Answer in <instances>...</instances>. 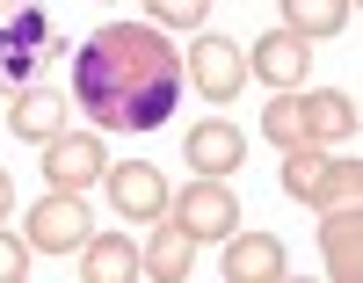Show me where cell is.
Segmentation results:
<instances>
[{
  "label": "cell",
  "instance_id": "1",
  "mask_svg": "<svg viewBox=\"0 0 363 283\" xmlns=\"http://www.w3.org/2000/svg\"><path fill=\"white\" fill-rule=\"evenodd\" d=\"M182 94V58L153 22H109L73 51V102L102 131H160Z\"/></svg>",
  "mask_w": 363,
  "mask_h": 283
},
{
  "label": "cell",
  "instance_id": "2",
  "mask_svg": "<svg viewBox=\"0 0 363 283\" xmlns=\"http://www.w3.org/2000/svg\"><path fill=\"white\" fill-rule=\"evenodd\" d=\"M277 182H284L291 204H313V211H327V204H356V196H363L356 152H320V145H291Z\"/></svg>",
  "mask_w": 363,
  "mask_h": 283
},
{
  "label": "cell",
  "instance_id": "3",
  "mask_svg": "<svg viewBox=\"0 0 363 283\" xmlns=\"http://www.w3.org/2000/svg\"><path fill=\"white\" fill-rule=\"evenodd\" d=\"M58 51V22L44 0H0V87H29V73Z\"/></svg>",
  "mask_w": 363,
  "mask_h": 283
},
{
  "label": "cell",
  "instance_id": "4",
  "mask_svg": "<svg viewBox=\"0 0 363 283\" xmlns=\"http://www.w3.org/2000/svg\"><path fill=\"white\" fill-rule=\"evenodd\" d=\"M29 255H80L87 233H95V218H87L80 196H66V189H51L44 204H29Z\"/></svg>",
  "mask_w": 363,
  "mask_h": 283
},
{
  "label": "cell",
  "instance_id": "5",
  "mask_svg": "<svg viewBox=\"0 0 363 283\" xmlns=\"http://www.w3.org/2000/svg\"><path fill=\"white\" fill-rule=\"evenodd\" d=\"M167 218H174V226L189 233L196 247H203V240H225V233H240V204H233V189H225L218 174H196V182L174 196V211H167Z\"/></svg>",
  "mask_w": 363,
  "mask_h": 283
},
{
  "label": "cell",
  "instance_id": "6",
  "mask_svg": "<svg viewBox=\"0 0 363 283\" xmlns=\"http://www.w3.org/2000/svg\"><path fill=\"white\" fill-rule=\"evenodd\" d=\"M102 174H109V152H102L95 131H58V138L44 145V182L66 189V196H80V189L102 182Z\"/></svg>",
  "mask_w": 363,
  "mask_h": 283
},
{
  "label": "cell",
  "instance_id": "7",
  "mask_svg": "<svg viewBox=\"0 0 363 283\" xmlns=\"http://www.w3.org/2000/svg\"><path fill=\"white\" fill-rule=\"evenodd\" d=\"M189 80H196V94L203 102H233L240 87H247V51H240L233 37H196V51H189Z\"/></svg>",
  "mask_w": 363,
  "mask_h": 283
},
{
  "label": "cell",
  "instance_id": "8",
  "mask_svg": "<svg viewBox=\"0 0 363 283\" xmlns=\"http://www.w3.org/2000/svg\"><path fill=\"white\" fill-rule=\"evenodd\" d=\"M298 116H306V145H320V152H349L356 145V102L349 94H335V87H320V94H298Z\"/></svg>",
  "mask_w": 363,
  "mask_h": 283
},
{
  "label": "cell",
  "instance_id": "9",
  "mask_svg": "<svg viewBox=\"0 0 363 283\" xmlns=\"http://www.w3.org/2000/svg\"><path fill=\"white\" fill-rule=\"evenodd\" d=\"M102 182H109V204L124 211V218H138V226H153V218L167 211V182H160L153 160H116Z\"/></svg>",
  "mask_w": 363,
  "mask_h": 283
},
{
  "label": "cell",
  "instance_id": "10",
  "mask_svg": "<svg viewBox=\"0 0 363 283\" xmlns=\"http://www.w3.org/2000/svg\"><path fill=\"white\" fill-rule=\"evenodd\" d=\"M182 152H189V167L196 174H240V160H247V138L233 131V116H203V123H189V138H182Z\"/></svg>",
  "mask_w": 363,
  "mask_h": 283
},
{
  "label": "cell",
  "instance_id": "11",
  "mask_svg": "<svg viewBox=\"0 0 363 283\" xmlns=\"http://www.w3.org/2000/svg\"><path fill=\"white\" fill-rule=\"evenodd\" d=\"M284 240L277 233H225V283H284Z\"/></svg>",
  "mask_w": 363,
  "mask_h": 283
},
{
  "label": "cell",
  "instance_id": "12",
  "mask_svg": "<svg viewBox=\"0 0 363 283\" xmlns=\"http://www.w3.org/2000/svg\"><path fill=\"white\" fill-rule=\"evenodd\" d=\"M320 247H327V276L356 283L363 276V211L356 204H327L320 211Z\"/></svg>",
  "mask_w": 363,
  "mask_h": 283
},
{
  "label": "cell",
  "instance_id": "13",
  "mask_svg": "<svg viewBox=\"0 0 363 283\" xmlns=\"http://www.w3.org/2000/svg\"><path fill=\"white\" fill-rule=\"evenodd\" d=\"M66 116H73V102H66L58 87H15V102H8V131L29 138V145H51L58 131H66Z\"/></svg>",
  "mask_w": 363,
  "mask_h": 283
},
{
  "label": "cell",
  "instance_id": "14",
  "mask_svg": "<svg viewBox=\"0 0 363 283\" xmlns=\"http://www.w3.org/2000/svg\"><path fill=\"white\" fill-rule=\"evenodd\" d=\"M247 73H262L269 87H298L313 73V44L306 37H291V29H269V37H255V51H247Z\"/></svg>",
  "mask_w": 363,
  "mask_h": 283
},
{
  "label": "cell",
  "instance_id": "15",
  "mask_svg": "<svg viewBox=\"0 0 363 283\" xmlns=\"http://www.w3.org/2000/svg\"><path fill=\"white\" fill-rule=\"evenodd\" d=\"M153 226H160V233H153V247H145V262H138V269H145V276H153V283H182V276H189V269H196V240H189V233H182V226H174V218H167V211L153 218Z\"/></svg>",
  "mask_w": 363,
  "mask_h": 283
},
{
  "label": "cell",
  "instance_id": "16",
  "mask_svg": "<svg viewBox=\"0 0 363 283\" xmlns=\"http://www.w3.org/2000/svg\"><path fill=\"white\" fill-rule=\"evenodd\" d=\"M80 276H87V283H131V276H138V247H131L124 233H87Z\"/></svg>",
  "mask_w": 363,
  "mask_h": 283
},
{
  "label": "cell",
  "instance_id": "17",
  "mask_svg": "<svg viewBox=\"0 0 363 283\" xmlns=\"http://www.w3.org/2000/svg\"><path fill=\"white\" fill-rule=\"evenodd\" d=\"M349 0H284V29L291 37H306V44H320V37H342L349 29Z\"/></svg>",
  "mask_w": 363,
  "mask_h": 283
},
{
  "label": "cell",
  "instance_id": "18",
  "mask_svg": "<svg viewBox=\"0 0 363 283\" xmlns=\"http://www.w3.org/2000/svg\"><path fill=\"white\" fill-rule=\"evenodd\" d=\"M262 131H269V145H284V152H291V145H306V116H298V94H291V87L262 109Z\"/></svg>",
  "mask_w": 363,
  "mask_h": 283
},
{
  "label": "cell",
  "instance_id": "19",
  "mask_svg": "<svg viewBox=\"0 0 363 283\" xmlns=\"http://www.w3.org/2000/svg\"><path fill=\"white\" fill-rule=\"evenodd\" d=\"M145 15H153V29H203L211 0H145Z\"/></svg>",
  "mask_w": 363,
  "mask_h": 283
},
{
  "label": "cell",
  "instance_id": "20",
  "mask_svg": "<svg viewBox=\"0 0 363 283\" xmlns=\"http://www.w3.org/2000/svg\"><path fill=\"white\" fill-rule=\"evenodd\" d=\"M22 276H29V240L0 233V283H22Z\"/></svg>",
  "mask_w": 363,
  "mask_h": 283
},
{
  "label": "cell",
  "instance_id": "21",
  "mask_svg": "<svg viewBox=\"0 0 363 283\" xmlns=\"http://www.w3.org/2000/svg\"><path fill=\"white\" fill-rule=\"evenodd\" d=\"M15 211V182H8V167H0V218Z\"/></svg>",
  "mask_w": 363,
  "mask_h": 283
}]
</instances>
